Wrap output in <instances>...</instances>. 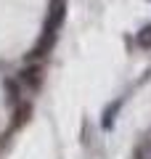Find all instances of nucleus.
Segmentation results:
<instances>
[{"label": "nucleus", "mask_w": 151, "mask_h": 159, "mask_svg": "<svg viewBox=\"0 0 151 159\" xmlns=\"http://www.w3.org/2000/svg\"><path fill=\"white\" fill-rule=\"evenodd\" d=\"M29 117H32V101H21L19 106H13V122H11L8 130L16 133L19 127H24V125L29 122Z\"/></svg>", "instance_id": "obj_3"}, {"label": "nucleus", "mask_w": 151, "mask_h": 159, "mask_svg": "<svg viewBox=\"0 0 151 159\" xmlns=\"http://www.w3.org/2000/svg\"><path fill=\"white\" fill-rule=\"evenodd\" d=\"M43 80H45V66H43V64H37V61H32L29 66H24L21 72H19V82H21L27 90H32V93L40 90Z\"/></svg>", "instance_id": "obj_1"}, {"label": "nucleus", "mask_w": 151, "mask_h": 159, "mask_svg": "<svg viewBox=\"0 0 151 159\" xmlns=\"http://www.w3.org/2000/svg\"><path fill=\"white\" fill-rule=\"evenodd\" d=\"M138 45L140 48H151V27H146V29L138 32Z\"/></svg>", "instance_id": "obj_5"}, {"label": "nucleus", "mask_w": 151, "mask_h": 159, "mask_svg": "<svg viewBox=\"0 0 151 159\" xmlns=\"http://www.w3.org/2000/svg\"><path fill=\"white\" fill-rule=\"evenodd\" d=\"M56 37H58V29H48V27H45L43 34H40V40L32 45V51L27 53V58H29V61H40L45 53L53 51V45H56Z\"/></svg>", "instance_id": "obj_2"}, {"label": "nucleus", "mask_w": 151, "mask_h": 159, "mask_svg": "<svg viewBox=\"0 0 151 159\" xmlns=\"http://www.w3.org/2000/svg\"><path fill=\"white\" fill-rule=\"evenodd\" d=\"M21 82H19V77H8L6 80V82H3V90H6V103H8V106H19V103H21L24 101V98H21Z\"/></svg>", "instance_id": "obj_4"}, {"label": "nucleus", "mask_w": 151, "mask_h": 159, "mask_svg": "<svg viewBox=\"0 0 151 159\" xmlns=\"http://www.w3.org/2000/svg\"><path fill=\"white\" fill-rule=\"evenodd\" d=\"M11 135H13L11 130H6V133H3V135H0V154H3V148L8 146V138H11Z\"/></svg>", "instance_id": "obj_6"}]
</instances>
